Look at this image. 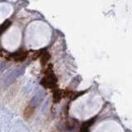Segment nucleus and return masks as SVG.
I'll return each instance as SVG.
<instances>
[{
    "label": "nucleus",
    "mask_w": 132,
    "mask_h": 132,
    "mask_svg": "<svg viewBox=\"0 0 132 132\" xmlns=\"http://www.w3.org/2000/svg\"><path fill=\"white\" fill-rule=\"evenodd\" d=\"M9 25H10V21H9V20H6L4 23H2V24L0 25V35H1Z\"/></svg>",
    "instance_id": "4"
},
{
    "label": "nucleus",
    "mask_w": 132,
    "mask_h": 132,
    "mask_svg": "<svg viewBox=\"0 0 132 132\" xmlns=\"http://www.w3.org/2000/svg\"><path fill=\"white\" fill-rule=\"evenodd\" d=\"M27 56H28V54L25 53V52H16V53H14L13 55H12V58L15 60V61H23L25 58H27Z\"/></svg>",
    "instance_id": "3"
},
{
    "label": "nucleus",
    "mask_w": 132,
    "mask_h": 132,
    "mask_svg": "<svg viewBox=\"0 0 132 132\" xmlns=\"http://www.w3.org/2000/svg\"><path fill=\"white\" fill-rule=\"evenodd\" d=\"M23 71H24V68H23V67H18V68H15V69L10 70L9 72H7V73L4 75V77L2 78V80H1L2 86L7 87V86H9L10 84H12V82H13L18 76H20V75L23 73Z\"/></svg>",
    "instance_id": "1"
},
{
    "label": "nucleus",
    "mask_w": 132,
    "mask_h": 132,
    "mask_svg": "<svg viewBox=\"0 0 132 132\" xmlns=\"http://www.w3.org/2000/svg\"><path fill=\"white\" fill-rule=\"evenodd\" d=\"M5 67H6L5 62H3V61H0V74L3 72V70L5 69Z\"/></svg>",
    "instance_id": "5"
},
{
    "label": "nucleus",
    "mask_w": 132,
    "mask_h": 132,
    "mask_svg": "<svg viewBox=\"0 0 132 132\" xmlns=\"http://www.w3.org/2000/svg\"><path fill=\"white\" fill-rule=\"evenodd\" d=\"M55 83H56V79L53 76H48V77L44 78L42 81V84L45 85L46 87H53L55 85Z\"/></svg>",
    "instance_id": "2"
}]
</instances>
